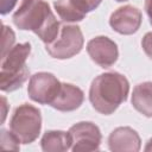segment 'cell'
Here are the masks:
<instances>
[{
    "mask_svg": "<svg viewBox=\"0 0 152 152\" xmlns=\"http://www.w3.org/2000/svg\"><path fill=\"white\" fill-rule=\"evenodd\" d=\"M12 20L19 30L32 31L44 44L51 43L61 30L59 21L44 0H21Z\"/></svg>",
    "mask_w": 152,
    "mask_h": 152,
    "instance_id": "6da1fadb",
    "label": "cell"
},
{
    "mask_svg": "<svg viewBox=\"0 0 152 152\" xmlns=\"http://www.w3.org/2000/svg\"><path fill=\"white\" fill-rule=\"evenodd\" d=\"M128 93V80L118 71H108L93 80L89 88V101L96 112L110 115L127 100Z\"/></svg>",
    "mask_w": 152,
    "mask_h": 152,
    "instance_id": "7a4b0ae2",
    "label": "cell"
},
{
    "mask_svg": "<svg viewBox=\"0 0 152 152\" xmlns=\"http://www.w3.org/2000/svg\"><path fill=\"white\" fill-rule=\"evenodd\" d=\"M31 52L30 43L15 44L6 55L1 56L0 63V89L2 91H14L28 80L30 69L26 59Z\"/></svg>",
    "mask_w": 152,
    "mask_h": 152,
    "instance_id": "3957f363",
    "label": "cell"
},
{
    "mask_svg": "<svg viewBox=\"0 0 152 152\" xmlns=\"http://www.w3.org/2000/svg\"><path fill=\"white\" fill-rule=\"evenodd\" d=\"M10 129L21 144L33 142L42 129L40 110L30 104L23 103L18 106L10 119Z\"/></svg>",
    "mask_w": 152,
    "mask_h": 152,
    "instance_id": "277c9868",
    "label": "cell"
},
{
    "mask_svg": "<svg viewBox=\"0 0 152 152\" xmlns=\"http://www.w3.org/2000/svg\"><path fill=\"white\" fill-rule=\"evenodd\" d=\"M84 38L81 27L77 25H61L57 37L49 44H45L48 53L57 59H68L81 52Z\"/></svg>",
    "mask_w": 152,
    "mask_h": 152,
    "instance_id": "5b68a950",
    "label": "cell"
},
{
    "mask_svg": "<svg viewBox=\"0 0 152 152\" xmlns=\"http://www.w3.org/2000/svg\"><path fill=\"white\" fill-rule=\"evenodd\" d=\"M61 84L58 78L51 72H36L28 81V97L40 104H51L61 89Z\"/></svg>",
    "mask_w": 152,
    "mask_h": 152,
    "instance_id": "8992f818",
    "label": "cell"
},
{
    "mask_svg": "<svg viewBox=\"0 0 152 152\" xmlns=\"http://www.w3.org/2000/svg\"><path fill=\"white\" fill-rule=\"evenodd\" d=\"M71 138V150L78 151H97L101 145L102 134L100 128L90 121H81L69 128Z\"/></svg>",
    "mask_w": 152,
    "mask_h": 152,
    "instance_id": "52a82bcc",
    "label": "cell"
},
{
    "mask_svg": "<svg viewBox=\"0 0 152 152\" xmlns=\"http://www.w3.org/2000/svg\"><path fill=\"white\" fill-rule=\"evenodd\" d=\"M87 52L91 61L99 66L110 68L119 57L118 45L106 36H97L87 43Z\"/></svg>",
    "mask_w": 152,
    "mask_h": 152,
    "instance_id": "ba28073f",
    "label": "cell"
},
{
    "mask_svg": "<svg viewBox=\"0 0 152 152\" xmlns=\"http://www.w3.org/2000/svg\"><path fill=\"white\" fill-rule=\"evenodd\" d=\"M142 21V15L140 10L132 5L121 6L118 10H115L109 18V25L110 27L125 36H129L135 33Z\"/></svg>",
    "mask_w": 152,
    "mask_h": 152,
    "instance_id": "9c48e42d",
    "label": "cell"
},
{
    "mask_svg": "<svg viewBox=\"0 0 152 152\" xmlns=\"http://www.w3.org/2000/svg\"><path fill=\"white\" fill-rule=\"evenodd\" d=\"M108 147L113 152H138L141 147V139L133 128L118 127L108 137Z\"/></svg>",
    "mask_w": 152,
    "mask_h": 152,
    "instance_id": "30bf717a",
    "label": "cell"
},
{
    "mask_svg": "<svg viewBox=\"0 0 152 152\" xmlns=\"http://www.w3.org/2000/svg\"><path fill=\"white\" fill-rule=\"evenodd\" d=\"M84 101V93L81 88L71 83H62L61 89L50 104L59 112H72L81 107Z\"/></svg>",
    "mask_w": 152,
    "mask_h": 152,
    "instance_id": "8fae6325",
    "label": "cell"
},
{
    "mask_svg": "<svg viewBox=\"0 0 152 152\" xmlns=\"http://www.w3.org/2000/svg\"><path fill=\"white\" fill-rule=\"evenodd\" d=\"M135 110L152 118V82H142L134 87L131 99Z\"/></svg>",
    "mask_w": 152,
    "mask_h": 152,
    "instance_id": "7c38bea8",
    "label": "cell"
},
{
    "mask_svg": "<svg viewBox=\"0 0 152 152\" xmlns=\"http://www.w3.org/2000/svg\"><path fill=\"white\" fill-rule=\"evenodd\" d=\"M40 147L44 152H64L71 148L69 132L46 131L40 139Z\"/></svg>",
    "mask_w": 152,
    "mask_h": 152,
    "instance_id": "4fadbf2b",
    "label": "cell"
},
{
    "mask_svg": "<svg viewBox=\"0 0 152 152\" xmlns=\"http://www.w3.org/2000/svg\"><path fill=\"white\" fill-rule=\"evenodd\" d=\"M53 7L63 21L76 23L86 18V14L81 13L69 0H55Z\"/></svg>",
    "mask_w": 152,
    "mask_h": 152,
    "instance_id": "5bb4252c",
    "label": "cell"
},
{
    "mask_svg": "<svg viewBox=\"0 0 152 152\" xmlns=\"http://www.w3.org/2000/svg\"><path fill=\"white\" fill-rule=\"evenodd\" d=\"M15 42V34L12 31L11 27L2 25V49H1V56L6 55L13 46Z\"/></svg>",
    "mask_w": 152,
    "mask_h": 152,
    "instance_id": "9a60e30c",
    "label": "cell"
},
{
    "mask_svg": "<svg viewBox=\"0 0 152 152\" xmlns=\"http://www.w3.org/2000/svg\"><path fill=\"white\" fill-rule=\"evenodd\" d=\"M81 13L86 14L96 10L99 5L102 2V0H69Z\"/></svg>",
    "mask_w": 152,
    "mask_h": 152,
    "instance_id": "2e32d148",
    "label": "cell"
},
{
    "mask_svg": "<svg viewBox=\"0 0 152 152\" xmlns=\"http://www.w3.org/2000/svg\"><path fill=\"white\" fill-rule=\"evenodd\" d=\"M141 46L146 56L152 59V32H147L141 39Z\"/></svg>",
    "mask_w": 152,
    "mask_h": 152,
    "instance_id": "e0dca14e",
    "label": "cell"
},
{
    "mask_svg": "<svg viewBox=\"0 0 152 152\" xmlns=\"http://www.w3.org/2000/svg\"><path fill=\"white\" fill-rule=\"evenodd\" d=\"M17 1H18V0H1L0 13H1L2 15H5V14H7L8 12H11V11L14 8Z\"/></svg>",
    "mask_w": 152,
    "mask_h": 152,
    "instance_id": "ac0fdd59",
    "label": "cell"
},
{
    "mask_svg": "<svg viewBox=\"0 0 152 152\" xmlns=\"http://www.w3.org/2000/svg\"><path fill=\"white\" fill-rule=\"evenodd\" d=\"M145 12L148 17L150 24L152 25V0H145Z\"/></svg>",
    "mask_w": 152,
    "mask_h": 152,
    "instance_id": "d6986e66",
    "label": "cell"
},
{
    "mask_svg": "<svg viewBox=\"0 0 152 152\" xmlns=\"http://www.w3.org/2000/svg\"><path fill=\"white\" fill-rule=\"evenodd\" d=\"M146 152H150V151H152V138L146 142V146H145V148H144Z\"/></svg>",
    "mask_w": 152,
    "mask_h": 152,
    "instance_id": "ffe728a7",
    "label": "cell"
},
{
    "mask_svg": "<svg viewBox=\"0 0 152 152\" xmlns=\"http://www.w3.org/2000/svg\"><path fill=\"white\" fill-rule=\"evenodd\" d=\"M2 103H4V113H2V122L5 120V116H6V112H5V106H6V99L2 97Z\"/></svg>",
    "mask_w": 152,
    "mask_h": 152,
    "instance_id": "44dd1931",
    "label": "cell"
},
{
    "mask_svg": "<svg viewBox=\"0 0 152 152\" xmlns=\"http://www.w3.org/2000/svg\"><path fill=\"white\" fill-rule=\"evenodd\" d=\"M115 1H118V2H124V1H128V0H115Z\"/></svg>",
    "mask_w": 152,
    "mask_h": 152,
    "instance_id": "7402d4cb",
    "label": "cell"
}]
</instances>
